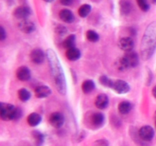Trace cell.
<instances>
[{"label":"cell","mask_w":156,"mask_h":146,"mask_svg":"<svg viewBox=\"0 0 156 146\" xmlns=\"http://www.w3.org/2000/svg\"><path fill=\"white\" fill-rule=\"evenodd\" d=\"M15 110H16V107H15L12 104L7 103H1V109H0L1 119L5 121L13 120Z\"/></svg>","instance_id":"cell-3"},{"label":"cell","mask_w":156,"mask_h":146,"mask_svg":"<svg viewBox=\"0 0 156 146\" xmlns=\"http://www.w3.org/2000/svg\"><path fill=\"white\" fill-rule=\"evenodd\" d=\"M86 37L90 42L95 43L99 40V35L97 32L93 30H88L86 32Z\"/></svg>","instance_id":"cell-28"},{"label":"cell","mask_w":156,"mask_h":146,"mask_svg":"<svg viewBox=\"0 0 156 146\" xmlns=\"http://www.w3.org/2000/svg\"><path fill=\"white\" fill-rule=\"evenodd\" d=\"M95 88V84L91 80H86L82 83V89L85 94H89Z\"/></svg>","instance_id":"cell-21"},{"label":"cell","mask_w":156,"mask_h":146,"mask_svg":"<svg viewBox=\"0 0 156 146\" xmlns=\"http://www.w3.org/2000/svg\"><path fill=\"white\" fill-rule=\"evenodd\" d=\"M108 103H109V99L105 94H100L98 95L94 102L96 107L100 109H104L108 107Z\"/></svg>","instance_id":"cell-14"},{"label":"cell","mask_w":156,"mask_h":146,"mask_svg":"<svg viewBox=\"0 0 156 146\" xmlns=\"http://www.w3.org/2000/svg\"><path fill=\"white\" fill-rule=\"evenodd\" d=\"M44 2H53L54 0H44Z\"/></svg>","instance_id":"cell-36"},{"label":"cell","mask_w":156,"mask_h":146,"mask_svg":"<svg viewBox=\"0 0 156 146\" xmlns=\"http://www.w3.org/2000/svg\"><path fill=\"white\" fill-rule=\"evenodd\" d=\"M6 38V33L3 27H0V40H4Z\"/></svg>","instance_id":"cell-33"},{"label":"cell","mask_w":156,"mask_h":146,"mask_svg":"<svg viewBox=\"0 0 156 146\" xmlns=\"http://www.w3.org/2000/svg\"><path fill=\"white\" fill-rule=\"evenodd\" d=\"M152 1V3H154V4H156V0H151Z\"/></svg>","instance_id":"cell-37"},{"label":"cell","mask_w":156,"mask_h":146,"mask_svg":"<svg viewBox=\"0 0 156 146\" xmlns=\"http://www.w3.org/2000/svg\"><path fill=\"white\" fill-rule=\"evenodd\" d=\"M113 89L117 92V94H126L130 90V87L129 85L126 82L123 80H117L116 82H114V86H113Z\"/></svg>","instance_id":"cell-7"},{"label":"cell","mask_w":156,"mask_h":146,"mask_svg":"<svg viewBox=\"0 0 156 146\" xmlns=\"http://www.w3.org/2000/svg\"><path fill=\"white\" fill-rule=\"evenodd\" d=\"M99 82L103 86L107 87V88H113L114 86V82L111 78H109L108 77H107L106 75H101L99 78Z\"/></svg>","instance_id":"cell-27"},{"label":"cell","mask_w":156,"mask_h":146,"mask_svg":"<svg viewBox=\"0 0 156 146\" xmlns=\"http://www.w3.org/2000/svg\"><path fill=\"white\" fill-rule=\"evenodd\" d=\"M118 46L123 51H132L134 47V41L131 37H123L119 41Z\"/></svg>","instance_id":"cell-10"},{"label":"cell","mask_w":156,"mask_h":146,"mask_svg":"<svg viewBox=\"0 0 156 146\" xmlns=\"http://www.w3.org/2000/svg\"><path fill=\"white\" fill-rule=\"evenodd\" d=\"M115 65L117 69L120 70V71H125V70H126L129 68V66H128L127 63H126V60L124 59L123 56V57L119 58V59H117L116 60Z\"/></svg>","instance_id":"cell-25"},{"label":"cell","mask_w":156,"mask_h":146,"mask_svg":"<svg viewBox=\"0 0 156 146\" xmlns=\"http://www.w3.org/2000/svg\"><path fill=\"white\" fill-rule=\"evenodd\" d=\"M47 56L56 89L59 94L64 95L66 93V83L65 75L62 71V65L59 62L56 53L53 50L51 49L47 50Z\"/></svg>","instance_id":"cell-1"},{"label":"cell","mask_w":156,"mask_h":146,"mask_svg":"<svg viewBox=\"0 0 156 146\" xmlns=\"http://www.w3.org/2000/svg\"><path fill=\"white\" fill-rule=\"evenodd\" d=\"M30 13H31V11H30V8L27 7V6H20V7L16 8V9L14 10L13 15L18 19H26L27 18H28L30 16Z\"/></svg>","instance_id":"cell-8"},{"label":"cell","mask_w":156,"mask_h":146,"mask_svg":"<svg viewBox=\"0 0 156 146\" xmlns=\"http://www.w3.org/2000/svg\"><path fill=\"white\" fill-rule=\"evenodd\" d=\"M156 48V23L148 26L143 35L141 44V53L143 59H148L152 56Z\"/></svg>","instance_id":"cell-2"},{"label":"cell","mask_w":156,"mask_h":146,"mask_svg":"<svg viewBox=\"0 0 156 146\" xmlns=\"http://www.w3.org/2000/svg\"><path fill=\"white\" fill-rule=\"evenodd\" d=\"M60 3L63 5H69L73 2V0H59Z\"/></svg>","instance_id":"cell-34"},{"label":"cell","mask_w":156,"mask_h":146,"mask_svg":"<svg viewBox=\"0 0 156 146\" xmlns=\"http://www.w3.org/2000/svg\"><path fill=\"white\" fill-rule=\"evenodd\" d=\"M34 138L35 140V144L37 146H41L44 141V135L39 131H33L32 132Z\"/></svg>","instance_id":"cell-24"},{"label":"cell","mask_w":156,"mask_h":146,"mask_svg":"<svg viewBox=\"0 0 156 146\" xmlns=\"http://www.w3.org/2000/svg\"><path fill=\"white\" fill-rule=\"evenodd\" d=\"M139 135L142 140L149 141L154 138L155 131L152 126H144L140 128V129L139 130Z\"/></svg>","instance_id":"cell-4"},{"label":"cell","mask_w":156,"mask_h":146,"mask_svg":"<svg viewBox=\"0 0 156 146\" xmlns=\"http://www.w3.org/2000/svg\"><path fill=\"white\" fill-rule=\"evenodd\" d=\"M18 28L23 33H30L35 30V24L31 21L24 19L18 23Z\"/></svg>","instance_id":"cell-11"},{"label":"cell","mask_w":156,"mask_h":146,"mask_svg":"<svg viewBox=\"0 0 156 146\" xmlns=\"http://www.w3.org/2000/svg\"><path fill=\"white\" fill-rule=\"evenodd\" d=\"M155 125H156V116H155Z\"/></svg>","instance_id":"cell-38"},{"label":"cell","mask_w":156,"mask_h":146,"mask_svg":"<svg viewBox=\"0 0 156 146\" xmlns=\"http://www.w3.org/2000/svg\"><path fill=\"white\" fill-rule=\"evenodd\" d=\"M132 109V104L128 101H122L118 105V110L120 114H127Z\"/></svg>","instance_id":"cell-20"},{"label":"cell","mask_w":156,"mask_h":146,"mask_svg":"<svg viewBox=\"0 0 156 146\" xmlns=\"http://www.w3.org/2000/svg\"><path fill=\"white\" fill-rule=\"evenodd\" d=\"M152 94H153V96L155 97V98L156 99V86L154 87L153 89H152Z\"/></svg>","instance_id":"cell-35"},{"label":"cell","mask_w":156,"mask_h":146,"mask_svg":"<svg viewBox=\"0 0 156 146\" xmlns=\"http://www.w3.org/2000/svg\"><path fill=\"white\" fill-rule=\"evenodd\" d=\"M136 2L140 9L143 12H148L150 9V5L148 0H136Z\"/></svg>","instance_id":"cell-29"},{"label":"cell","mask_w":156,"mask_h":146,"mask_svg":"<svg viewBox=\"0 0 156 146\" xmlns=\"http://www.w3.org/2000/svg\"><path fill=\"white\" fill-rule=\"evenodd\" d=\"M91 11V6L88 4H84L79 9L78 13L82 18H85L90 14Z\"/></svg>","instance_id":"cell-23"},{"label":"cell","mask_w":156,"mask_h":146,"mask_svg":"<svg viewBox=\"0 0 156 146\" xmlns=\"http://www.w3.org/2000/svg\"><path fill=\"white\" fill-rule=\"evenodd\" d=\"M35 96L38 98H45L51 94V89L46 85H41L35 89Z\"/></svg>","instance_id":"cell-15"},{"label":"cell","mask_w":156,"mask_h":146,"mask_svg":"<svg viewBox=\"0 0 156 146\" xmlns=\"http://www.w3.org/2000/svg\"><path fill=\"white\" fill-rule=\"evenodd\" d=\"M21 115H22V112H21V109L20 108H16V110H15V116H14L13 120H19L21 117Z\"/></svg>","instance_id":"cell-31"},{"label":"cell","mask_w":156,"mask_h":146,"mask_svg":"<svg viewBox=\"0 0 156 146\" xmlns=\"http://www.w3.org/2000/svg\"><path fill=\"white\" fill-rule=\"evenodd\" d=\"M64 121H65L64 116L61 113L59 112L53 113L50 116V118H49V123H50V124L53 127L56 128V129L62 127V125L64 124Z\"/></svg>","instance_id":"cell-5"},{"label":"cell","mask_w":156,"mask_h":146,"mask_svg":"<svg viewBox=\"0 0 156 146\" xmlns=\"http://www.w3.org/2000/svg\"><path fill=\"white\" fill-rule=\"evenodd\" d=\"M123 58L126 60L129 68H133L137 66L139 64V56L136 53H134L133 51L126 52Z\"/></svg>","instance_id":"cell-9"},{"label":"cell","mask_w":156,"mask_h":146,"mask_svg":"<svg viewBox=\"0 0 156 146\" xmlns=\"http://www.w3.org/2000/svg\"><path fill=\"white\" fill-rule=\"evenodd\" d=\"M95 144L97 146H108V142L105 139H99L95 141Z\"/></svg>","instance_id":"cell-32"},{"label":"cell","mask_w":156,"mask_h":146,"mask_svg":"<svg viewBox=\"0 0 156 146\" xmlns=\"http://www.w3.org/2000/svg\"><path fill=\"white\" fill-rule=\"evenodd\" d=\"M75 45H76V36L73 34L67 36L62 42V46L66 50L75 47Z\"/></svg>","instance_id":"cell-22"},{"label":"cell","mask_w":156,"mask_h":146,"mask_svg":"<svg viewBox=\"0 0 156 146\" xmlns=\"http://www.w3.org/2000/svg\"><path fill=\"white\" fill-rule=\"evenodd\" d=\"M66 56L67 59L70 61H76L80 58L81 52L79 49L76 47H73L66 50Z\"/></svg>","instance_id":"cell-17"},{"label":"cell","mask_w":156,"mask_h":146,"mask_svg":"<svg viewBox=\"0 0 156 146\" xmlns=\"http://www.w3.org/2000/svg\"><path fill=\"white\" fill-rule=\"evenodd\" d=\"M41 120H42V119H41V116L40 114L37 113H30V115L27 116V123H28L30 126L34 127V126H38V125L41 123Z\"/></svg>","instance_id":"cell-18"},{"label":"cell","mask_w":156,"mask_h":146,"mask_svg":"<svg viewBox=\"0 0 156 146\" xmlns=\"http://www.w3.org/2000/svg\"><path fill=\"white\" fill-rule=\"evenodd\" d=\"M97 1H98V0H97Z\"/></svg>","instance_id":"cell-39"},{"label":"cell","mask_w":156,"mask_h":146,"mask_svg":"<svg viewBox=\"0 0 156 146\" xmlns=\"http://www.w3.org/2000/svg\"><path fill=\"white\" fill-rule=\"evenodd\" d=\"M59 16L65 23H72L74 21L75 16L73 12L69 9H62L59 12Z\"/></svg>","instance_id":"cell-16"},{"label":"cell","mask_w":156,"mask_h":146,"mask_svg":"<svg viewBox=\"0 0 156 146\" xmlns=\"http://www.w3.org/2000/svg\"><path fill=\"white\" fill-rule=\"evenodd\" d=\"M18 97H19L20 100L23 102H26L30 98V94L27 89L25 88H21L18 91Z\"/></svg>","instance_id":"cell-26"},{"label":"cell","mask_w":156,"mask_h":146,"mask_svg":"<svg viewBox=\"0 0 156 146\" xmlns=\"http://www.w3.org/2000/svg\"><path fill=\"white\" fill-rule=\"evenodd\" d=\"M105 115L101 113H94L90 117V123H91V126L94 128H96V129H99V128L102 127L105 124Z\"/></svg>","instance_id":"cell-6"},{"label":"cell","mask_w":156,"mask_h":146,"mask_svg":"<svg viewBox=\"0 0 156 146\" xmlns=\"http://www.w3.org/2000/svg\"><path fill=\"white\" fill-rule=\"evenodd\" d=\"M120 12L123 15H128L132 9V5L129 0H120Z\"/></svg>","instance_id":"cell-19"},{"label":"cell","mask_w":156,"mask_h":146,"mask_svg":"<svg viewBox=\"0 0 156 146\" xmlns=\"http://www.w3.org/2000/svg\"><path fill=\"white\" fill-rule=\"evenodd\" d=\"M55 32L57 33L58 35H64L67 33V29L66 27H64L62 25H58L57 27L55 28Z\"/></svg>","instance_id":"cell-30"},{"label":"cell","mask_w":156,"mask_h":146,"mask_svg":"<svg viewBox=\"0 0 156 146\" xmlns=\"http://www.w3.org/2000/svg\"><path fill=\"white\" fill-rule=\"evenodd\" d=\"M30 57L34 63L41 64L45 59V54L41 49H34L30 53Z\"/></svg>","instance_id":"cell-12"},{"label":"cell","mask_w":156,"mask_h":146,"mask_svg":"<svg viewBox=\"0 0 156 146\" xmlns=\"http://www.w3.org/2000/svg\"><path fill=\"white\" fill-rule=\"evenodd\" d=\"M16 76L20 81L27 82L30 78V71L27 66H21L17 69Z\"/></svg>","instance_id":"cell-13"}]
</instances>
